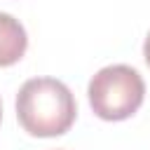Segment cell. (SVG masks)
<instances>
[{
    "instance_id": "277c9868",
    "label": "cell",
    "mask_w": 150,
    "mask_h": 150,
    "mask_svg": "<svg viewBox=\"0 0 150 150\" xmlns=\"http://www.w3.org/2000/svg\"><path fill=\"white\" fill-rule=\"evenodd\" d=\"M143 56H145V63L150 66V33H148V38L143 42Z\"/></svg>"
},
{
    "instance_id": "5b68a950",
    "label": "cell",
    "mask_w": 150,
    "mask_h": 150,
    "mask_svg": "<svg viewBox=\"0 0 150 150\" xmlns=\"http://www.w3.org/2000/svg\"><path fill=\"white\" fill-rule=\"evenodd\" d=\"M0 120H2V103H0Z\"/></svg>"
},
{
    "instance_id": "7a4b0ae2",
    "label": "cell",
    "mask_w": 150,
    "mask_h": 150,
    "mask_svg": "<svg viewBox=\"0 0 150 150\" xmlns=\"http://www.w3.org/2000/svg\"><path fill=\"white\" fill-rule=\"evenodd\" d=\"M91 110L108 122H120L131 117L143 98H145V82L131 66L115 63L101 68L87 87Z\"/></svg>"
},
{
    "instance_id": "6da1fadb",
    "label": "cell",
    "mask_w": 150,
    "mask_h": 150,
    "mask_svg": "<svg viewBox=\"0 0 150 150\" xmlns=\"http://www.w3.org/2000/svg\"><path fill=\"white\" fill-rule=\"evenodd\" d=\"M77 115L73 91L56 77L26 80L16 94L19 124L38 138L66 134Z\"/></svg>"
},
{
    "instance_id": "3957f363",
    "label": "cell",
    "mask_w": 150,
    "mask_h": 150,
    "mask_svg": "<svg viewBox=\"0 0 150 150\" xmlns=\"http://www.w3.org/2000/svg\"><path fill=\"white\" fill-rule=\"evenodd\" d=\"M28 47L26 28L19 19H14L7 12H0V68L16 63Z\"/></svg>"
}]
</instances>
